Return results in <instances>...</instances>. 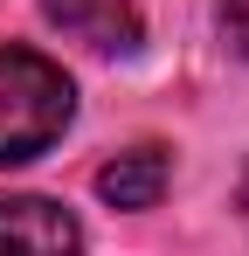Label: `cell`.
Instances as JSON below:
<instances>
[{"mask_svg": "<svg viewBox=\"0 0 249 256\" xmlns=\"http://www.w3.org/2000/svg\"><path fill=\"white\" fill-rule=\"evenodd\" d=\"M76 118V84L42 48H0V166L48 152Z\"/></svg>", "mask_w": 249, "mask_h": 256, "instance_id": "obj_1", "label": "cell"}, {"mask_svg": "<svg viewBox=\"0 0 249 256\" xmlns=\"http://www.w3.org/2000/svg\"><path fill=\"white\" fill-rule=\"evenodd\" d=\"M0 256H83V222L48 194H0Z\"/></svg>", "mask_w": 249, "mask_h": 256, "instance_id": "obj_2", "label": "cell"}, {"mask_svg": "<svg viewBox=\"0 0 249 256\" xmlns=\"http://www.w3.org/2000/svg\"><path fill=\"white\" fill-rule=\"evenodd\" d=\"M48 28H62L70 42L97 48V56H132L146 35V14L138 0H42Z\"/></svg>", "mask_w": 249, "mask_h": 256, "instance_id": "obj_3", "label": "cell"}, {"mask_svg": "<svg viewBox=\"0 0 249 256\" xmlns=\"http://www.w3.org/2000/svg\"><path fill=\"white\" fill-rule=\"evenodd\" d=\"M166 180H173V152L166 146H132V152L97 166V194L111 208H160Z\"/></svg>", "mask_w": 249, "mask_h": 256, "instance_id": "obj_4", "label": "cell"}, {"mask_svg": "<svg viewBox=\"0 0 249 256\" xmlns=\"http://www.w3.org/2000/svg\"><path fill=\"white\" fill-rule=\"evenodd\" d=\"M214 21H222V42L249 56V0H214Z\"/></svg>", "mask_w": 249, "mask_h": 256, "instance_id": "obj_5", "label": "cell"}, {"mask_svg": "<svg viewBox=\"0 0 249 256\" xmlns=\"http://www.w3.org/2000/svg\"><path fill=\"white\" fill-rule=\"evenodd\" d=\"M236 208H242V228H249V166H242V187H236Z\"/></svg>", "mask_w": 249, "mask_h": 256, "instance_id": "obj_6", "label": "cell"}]
</instances>
